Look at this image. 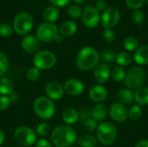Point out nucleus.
Segmentation results:
<instances>
[{
    "label": "nucleus",
    "instance_id": "obj_18",
    "mask_svg": "<svg viewBox=\"0 0 148 147\" xmlns=\"http://www.w3.org/2000/svg\"><path fill=\"white\" fill-rule=\"evenodd\" d=\"M134 60L140 66L148 64V45L140 46L135 50Z\"/></svg>",
    "mask_w": 148,
    "mask_h": 147
},
{
    "label": "nucleus",
    "instance_id": "obj_12",
    "mask_svg": "<svg viewBox=\"0 0 148 147\" xmlns=\"http://www.w3.org/2000/svg\"><path fill=\"white\" fill-rule=\"evenodd\" d=\"M108 113L112 120L116 122H124L128 118V111L127 107L120 102L113 103L108 109Z\"/></svg>",
    "mask_w": 148,
    "mask_h": 147
},
{
    "label": "nucleus",
    "instance_id": "obj_32",
    "mask_svg": "<svg viewBox=\"0 0 148 147\" xmlns=\"http://www.w3.org/2000/svg\"><path fill=\"white\" fill-rule=\"evenodd\" d=\"M9 68V61L4 53L0 51V77L6 74Z\"/></svg>",
    "mask_w": 148,
    "mask_h": 147
},
{
    "label": "nucleus",
    "instance_id": "obj_23",
    "mask_svg": "<svg viewBox=\"0 0 148 147\" xmlns=\"http://www.w3.org/2000/svg\"><path fill=\"white\" fill-rule=\"evenodd\" d=\"M134 101L140 105L147 106L148 105V88L141 87L135 91L134 94Z\"/></svg>",
    "mask_w": 148,
    "mask_h": 147
},
{
    "label": "nucleus",
    "instance_id": "obj_40",
    "mask_svg": "<svg viewBox=\"0 0 148 147\" xmlns=\"http://www.w3.org/2000/svg\"><path fill=\"white\" fill-rule=\"evenodd\" d=\"M102 38L107 42H112L115 38V34L111 29H106L102 33Z\"/></svg>",
    "mask_w": 148,
    "mask_h": 147
},
{
    "label": "nucleus",
    "instance_id": "obj_5",
    "mask_svg": "<svg viewBox=\"0 0 148 147\" xmlns=\"http://www.w3.org/2000/svg\"><path fill=\"white\" fill-rule=\"evenodd\" d=\"M97 139L103 146H111L117 137V129L110 122L103 121L97 128Z\"/></svg>",
    "mask_w": 148,
    "mask_h": 147
},
{
    "label": "nucleus",
    "instance_id": "obj_14",
    "mask_svg": "<svg viewBox=\"0 0 148 147\" xmlns=\"http://www.w3.org/2000/svg\"><path fill=\"white\" fill-rule=\"evenodd\" d=\"M45 93L49 99L51 101H59L64 94L63 87L57 81H51L47 84Z\"/></svg>",
    "mask_w": 148,
    "mask_h": 147
},
{
    "label": "nucleus",
    "instance_id": "obj_46",
    "mask_svg": "<svg viewBox=\"0 0 148 147\" xmlns=\"http://www.w3.org/2000/svg\"><path fill=\"white\" fill-rule=\"evenodd\" d=\"M134 147H148V139H143L139 141Z\"/></svg>",
    "mask_w": 148,
    "mask_h": 147
},
{
    "label": "nucleus",
    "instance_id": "obj_33",
    "mask_svg": "<svg viewBox=\"0 0 148 147\" xmlns=\"http://www.w3.org/2000/svg\"><path fill=\"white\" fill-rule=\"evenodd\" d=\"M40 70L36 68V67H31L28 69L27 73H26V77L28 80H29L30 81H35L36 80L39 79L40 77Z\"/></svg>",
    "mask_w": 148,
    "mask_h": 147
},
{
    "label": "nucleus",
    "instance_id": "obj_28",
    "mask_svg": "<svg viewBox=\"0 0 148 147\" xmlns=\"http://www.w3.org/2000/svg\"><path fill=\"white\" fill-rule=\"evenodd\" d=\"M123 45L127 51H134L139 48V41L135 36H129L125 38Z\"/></svg>",
    "mask_w": 148,
    "mask_h": 147
},
{
    "label": "nucleus",
    "instance_id": "obj_22",
    "mask_svg": "<svg viewBox=\"0 0 148 147\" xmlns=\"http://www.w3.org/2000/svg\"><path fill=\"white\" fill-rule=\"evenodd\" d=\"M14 91V83L7 77H0V95H10Z\"/></svg>",
    "mask_w": 148,
    "mask_h": 147
},
{
    "label": "nucleus",
    "instance_id": "obj_35",
    "mask_svg": "<svg viewBox=\"0 0 148 147\" xmlns=\"http://www.w3.org/2000/svg\"><path fill=\"white\" fill-rule=\"evenodd\" d=\"M36 133L39 136H46L50 133V126H49V125L48 123L42 122L37 126Z\"/></svg>",
    "mask_w": 148,
    "mask_h": 147
},
{
    "label": "nucleus",
    "instance_id": "obj_7",
    "mask_svg": "<svg viewBox=\"0 0 148 147\" xmlns=\"http://www.w3.org/2000/svg\"><path fill=\"white\" fill-rule=\"evenodd\" d=\"M14 137L16 141L22 146H31L36 142V132L32 128L25 126L17 127L14 133Z\"/></svg>",
    "mask_w": 148,
    "mask_h": 147
},
{
    "label": "nucleus",
    "instance_id": "obj_34",
    "mask_svg": "<svg viewBox=\"0 0 148 147\" xmlns=\"http://www.w3.org/2000/svg\"><path fill=\"white\" fill-rule=\"evenodd\" d=\"M68 14L73 18H78L82 16V10L80 6L76 4H72L68 8Z\"/></svg>",
    "mask_w": 148,
    "mask_h": 147
},
{
    "label": "nucleus",
    "instance_id": "obj_21",
    "mask_svg": "<svg viewBox=\"0 0 148 147\" xmlns=\"http://www.w3.org/2000/svg\"><path fill=\"white\" fill-rule=\"evenodd\" d=\"M117 99L120 101V103L123 105L132 104L134 101L133 92L127 88H121L117 93Z\"/></svg>",
    "mask_w": 148,
    "mask_h": 147
},
{
    "label": "nucleus",
    "instance_id": "obj_48",
    "mask_svg": "<svg viewBox=\"0 0 148 147\" xmlns=\"http://www.w3.org/2000/svg\"><path fill=\"white\" fill-rule=\"evenodd\" d=\"M55 41H56L57 43H61V42H62V41H63V37H62V36L61 34H58V35L56 36V38H55Z\"/></svg>",
    "mask_w": 148,
    "mask_h": 147
},
{
    "label": "nucleus",
    "instance_id": "obj_44",
    "mask_svg": "<svg viewBox=\"0 0 148 147\" xmlns=\"http://www.w3.org/2000/svg\"><path fill=\"white\" fill-rule=\"evenodd\" d=\"M49 1L52 4L58 7H64L68 5L70 2V0H49Z\"/></svg>",
    "mask_w": 148,
    "mask_h": 147
},
{
    "label": "nucleus",
    "instance_id": "obj_6",
    "mask_svg": "<svg viewBox=\"0 0 148 147\" xmlns=\"http://www.w3.org/2000/svg\"><path fill=\"white\" fill-rule=\"evenodd\" d=\"M34 67L39 70H46L53 68L56 63V57L54 53L49 50H40L36 53L33 58Z\"/></svg>",
    "mask_w": 148,
    "mask_h": 147
},
{
    "label": "nucleus",
    "instance_id": "obj_41",
    "mask_svg": "<svg viewBox=\"0 0 148 147\" xmlns=\"http://www.w3.org/2000/svg\"><path fill=\"white\" fill-rule=\"evenodd\" d=\"M144 2H145V0H126L127 5L134 10H140L142 7Z\"/></svg>",
    "mask_w": 148,
    "mask_h": 147
},
{
    "label": "nucleus",
    "instance_id": "obj_37",
    "mask_svg": "<svg viewBox=\"0 0 148 147\" xmlns=\"http://www.w3.org/2000/svg\"><path fill=\"white\" fill-rule=\"evenodd\" d=\"M13 32L12 27L8 23H1L0 24V36L8 37Z\"/></svg>",
    "mask_w": 148,
    "mask_h": 147
},
{
    "label": "nucleus",
    "instance_id": "obj_11",
    "mask_svg": "<svg viewBox=\"0 0 148 147\" xmlns=\"http://www.w3.org/2000/svg\"><path fill=\"white\" fill-rule=\"evenodd\" d=\"M82 19L83 24L89 29L95 28L101 21L99 12L95 8L89 6L86 7L82 11Z\"/></svg>",
    "mask_w": 148,
    "mask_h": 147
},
{
    "label": "nucleus",
    "instance_id": "obj_17",
    "mask_svg": "<svg viewBox=\"0 0 148 147\" xmlns=\"http://www.w3.org/2000/svg\"><path fill=\"white\" fill-rule=\"evenodd\" d=\"M108 89L102 85L94 86L93 88H91L88 93L90 100L96 103H101L103 101H105L108 97Z\"/></svg>",
    "mask_w": 148,
    "mask_h": 147
},
{
    "label": "nucleus",
    "instance_id": "obj_43",
    "mask_svg": "<svg viewBox=\"0 0 148 147\" xmlns=\"http://www.w3.org/2000/svg\"><path fill=\"white\" fill-rule=\"evenodd\" d=\"M95 9L98 12H104L107 10V3L104 0H98L95 3Z\"/></svg>",
    "mask_w": 148,
    "mask_h": 147
},
{
    "label": "nucleus",
    "instance_id": "obj_51",
    "mask_svg": "<svg viewBox=\"0 0 148 147\" xmlns=\"http://www.w3.org/2000/svg\"><path fill=\"white\" fill-rule=\"evenodd\" d=\"M2 147H5V146H2Z\"/></svg>",
    "mask_w": 148,
    "mask_h": 147
},
{
    "label": "nucleus",
    "instance_id": "obj_42",
    "mask_svg": "<svg viewBox=\"0 0 148 147\" xmlns=\"http://www.w3.org/2000/svg\"><path fill=\"white\" fill-rule=\"evenodd\" d=\"M11 101L7 95H0V111L7 109L10 104Z\"/></svg>",
    "mask_w": 148,
    "mask_h": 147
},
{
    "label": "nucleus",
    "instance_id": "obj_4",
    "mask_svg": "<svg viewBox=\"0 0 148 147\" xmlns=\"http://www.w3.org/2000/svg\"><path fill=\"white\" fill-rule=\"evenodd\" d=\"M147 74L145 70L140 66H134L131 68L125 77V85L129 90H137L143 87L146 81Z\"/></svg>",
    "mask_w": 148,
    "mask_h": 147
},
{
    "label": "nucleus",
    "instance_id": "obj_24",
    "mask_svg": "<svg viewBox=\"0 0 148 147\" xmlns=\"http://www.w3.org/2000/svg\"><path fill=\"white\" fill-rule=\"evenodd\" d=\"M76 30H77V25L75 22L66 21L61 25L59 29V33L64 36H70L74 35L76 32Z\"/></svg>",
    "mask_w": 148,
    "mask_h": 147
},
{
    "label": "nucleus",
    "instance_id": "obj_50",
    "mask_svg": "<svg viewBox=\"0 0 148 147\" xmlns=\"http://www.w3.org/2000/svg\"><path fill=\"white\" fill-rule=\"evenodd\" d=\"M145 1L147 2V4H148V0H145Z\"/></svg>",
    "mask_w": 148,
    "mask_h": 147
},
{
    "label": "nucleus",
    "instance_id": "obj_26",
    "mask_svg": "<svg viewBox=\"0 0 148 147\" xmlns=\"http://www.w3.org/2000/svg\"><path fill=\"white\" fill-rule=\"evenodd\" d=\"M97 144V139L91 134H84L79 139V145L81 147H95Z\"/></svg>",
    "mask_w": 148,
    "mask_h": 147
},
{
    "label": "nucleus",
    "instance_id": "obj_2",
    "mask_svg": "<svg viewBox=\"0 0 148 147\" xmlns=\"http://www.w3.org/2000/svg\"><path fill=\"white\" fill-rule=\"evenodd\" d=\"M76 140L75 130L69 126H56L51 133V141L56 147L71 146Z\"/></svg>",
    "mask_w": 148,
    "mask_h": 147
},
{
    "label": "nucleus",
    "instance_id": "obj_16",
    "mask_svg": "<svg viewBox=\"0 0 148 147\" xmlns=\"http://www.w3.org/2000/svg\"><path fill=\"white\" fill-rule=\"evenodd\" d=\"M21 45L25 52L29 54H33L35 52H38L41 43L37 37L34 36H27L22 40Z\"/></svg>",
    "mask_w": 148,
    "mask_h": 147
},
{
    "label": "nucleus",
    "instance_id": "obj_36",
    "mask_svg": "<svg viewBox=\"0 0 148 147\" xmlns=\"http://www.w3.org/2000/svg\"><path fill=\"white\" fill-rule=\"evenodd\" d=\"M145 13L140 10H135L132 14L133 21L137 24H141L145 22Z\"/></svg>",
    "mask_w": 148,
    "mask_h": 147
},
{
    "label": "nucleus",
    "instance_id": "obj_45",
    "mask_svg": "<svg viewBox=\"0 0 148 147\" xmlns=\"http://www.w3.org/2000/svg\"><path fill=\"white\" fill-rule=\"evenodd\" d=\"M36 147H52L51 144L45 139H41L36 140Z\"/></svg>",
    "mask_w": 148,
    "mask_h": 147
},
{
    "label": "nucleus",
    "instance_id": "obj_38",
    "mask_svg": "<svg viewBox=\"0 0 148 147\" xmlns=\"http://www.w3.org/2000/svg\"><path fill=\"white\" fill-rule=\"evenodd\" d=\"M92 118V110L87 107H83L79 112V120L82 122H85L87 120Z\"/></svg>",
    "mask_w": 148,
    "mask_h": 147
},
{
    "label": "nucleus",
    "instance_id": "obj_9",
    "mask_svg": "<svg viewBox=\"0 0 148 147\" xmlns=\"http://www.w3.org/2000/svg\"><path fill=\"white\" fill-rule=\"evenodd\" d=\"M59 29L52 23H44L38 26L36 29V37L40 42H51L55 40L56 36L58 35Z\"/></svg>",
    "mask_w": 148,
    "mask_h": 147
},
{
    "label": "nucleus",
    "instance_id": "obj_15",
    "mask_svg": "<svg viewBox=\"0 0 148 147\" xmlns=\"http://www.w3.org/2000/svg\"><path fill=\"white\" fill-rule=\"evenodd\" d=\"M111 76V68L107 63H99L94 71V77L95 80L100 83L103 84L106 83Z\"/></svg>",
    "mask_w": 148,
    "mask_h": 147
},
{
    "label": "nucleus",
    "instance_id": "obj_10",
    "mask_svg": "<svg viewBox=\"0 0 148 147\" xmlns=\"http://www.w3.org/2000/svg\"><path fill=\"white\" fill-rule=\"evenodd\" d=\"M121 13L118 8L109 7L102 13L101 17V25L105 29H112L120 21Z\"/></svg>",
    "mask_w": 148,
    "mask_h": 147
},
{
    "label": "nucleus",
    "instance_id": "obj_8",
    "mask_svg": "<svg viewBox=\"0 0 148 147\" xmlns=\"http://www.w3.org/2000/svg\"><path fill=\"white\" fill-rule=\"evenodd\" d=\"M33 17L27 12H21L16 15L14 19L13 27L16 34L24 36L28 34L33 27Z\"/></svg>",
    "mask_w": 148,
    "mask_h": 147
},
{
    "label": "nucleus",
    "instance_id": "obj_47",
    "mask_svg": "<svg viewBox=\"0 0 148 147\" xmlns=\"http://www.w3.org/2000/svg\"><path fill=\"white\" fill-rule=\"evenodd\" d=\"M4 139H5V134L3 131L0 128V146L4 142Z\"/></svg>",
    "mask_w": 148,
    "mask_h": 147
},
{
    "label": "nucleus",
    "instance_id": "obj_30",
    "mask_svg": "<svg viewBox=\"0 0 148 147\" xmlns=\"http://www.w3.org/2000/svg\"><path fill=\"white\" fill-rule=\"evenodd\" d=\"M116 53L115 51L112 50V49H105L103 50L101 55L100 57L101 58V60L105 62V63H112L115 61L116 59Z\"/></svg>",
    "mask_w": 148,
    "mask_h": 147
},
{
    "label": "nucleus",
    "instance_id": "obj_39",
    "mask_svg": "<svg viewBox=\"0 0 148 147\" xmlns=\"http://www.w3.org/2000/svg\"><path fill=\"white\" fill-rule=\"evenodd\" d=\"M98 126L99 125H98L97 121L95 120L93 118H90L84 122V127L88 132H94V131L97 130Z\"/></svg>",
    "mask_w": 148,
    "mask_h": 147
},
{
    "label": "nucleus",
    "instance_id": "obj_3",
    "mask_svg": "<svg viewBox=\"0 0 148 147\" xmlns=\"http://www.w3.org/2000/svg\"><path fill=\"white\" fill-rule=\"evenodd\" d=\"M33 109L35 113L42 120H49L52 118L56 112L54 102L45 96L36 98L33 103Z\"/></svg>",
    "mask_w": 148,
    "mask_h": 147
},
{
    "label": "nucleus",
    "instance_id": "obj_1",
    "mask_svg": "<svg viewBox=\"0 0 148 147\" xmlns=\"http://www.w3.org/2000/svg\"><path fill=\"white\" fill-rule=\"evenodd\" d=\"M100 54L93 47L82 48L76 55L75 63L81 71H88L95 68L100 62Z\"/></svg>",
    "mask_w": 148,
    "mask_h": 147
},
{
    "label": "nucleus",
    "instance_id": "obj_25",
    "mask_svg": "<svg viewBox=\"0 0 148 147\" xmlns=\"http://www.w3.org/2000/svg\"><path fill=\"white\" fill-rule=\"evenodd\" d=\"M59 10L54 6H49L46 8L43 12V17L47 21V23H52L56 21L59 17Z\"/></svg>",
    "mask_w": 148,
    "mask_h": 147
},
{
    "label": "nucleus",
    "instance_id": "obj_13",
    "mask_svg": "<svg viewBox=\"0 0 148 147\" xmlns=\"http://www.w3.org/2000/svg\"><path fill=\"white\" fill-rule=\"evenodd\" d=\"M64 92L71 96H79L84 92L83 83L77 79H69L63 85Z\"/></svg>",
    "mask_w": 148,
    "mask_h": 147
},
{
    "label": "nucleus",
    "instance_id": "obj_19",
    "mask_svg": "<svg viewBox=\"0 0 148 147\" xmlns=\"http://www.w3.org/2000/svg\"><path fill=\"white\" fill-rule=\"evenodd\" d=\"M108 115V108L104 104L97 103L92 109V118L97 122H103Z\"/></svg>",
    "mask_w": 148,
    "mask_h": 147
},
{
    "label": "nucleus",
    "instance_id": "obj_31",
    "mask_svg": "<svg viewBox=\"0 0 148 147\" xmlns=\"http://www.w3.org/2000/svg\"><path fill=\"white\" fill-rule=\"evenodd\" d=\"M128 117L131 120L134 121H137L140 120V118L142 117V109L140 106L139 105L133 106L128 111Z\"/></svg>",
    "mask_w": 148,
    "mask_h": 147
},
{
    "label": "nucleus",
    "instance_id": "obj_29",
    "mask_svg": "<svg viewBox=\"0 0 148 147\" xmlns=\"http://www.w3.org/2000/svg\"><path fill=\"white\" fill-rule=\"evenodd\" d=\"M126 72L125 69L121 67V66H116L111 69V77L115 81H122L125 80L126 77Z\"/></svg>",
    "mask_w": 148,
    "mask_h": 147
},
{
    "label": "nucleus",
    "instance_id": "obj_49",
    "mask_svg": "<svg viewBox=\"0 0 148 147\" xmlns=\"http://www.w3.org/2000/svg\"><path fill=\"white\" fill-rule=\"evenodd\" d=\"M76 3H82V2H84L85 0H75Z\"/></svg>",
    "mask_w": 148,
    "mask_h": 147
},
{
    "label": "nucleus",
    "instance_id": "obj_20",
    "mask_svg": "<svg viewBox=\"0 0 148 147\" xmlns=\"http://www.w3.org/2000/svg\"><path fill=\"white\" fill-rule=\"evenodd\" d=\"M62 118L65 123L69 125L74 124L79 120V112L73 107H68L62 112Z\"/></svg>",
    "mask_w": 148,
    "mask_h": 147
},
{
    "label": "nucleus",
    "instance_id": "obj_27",
    "mask_svg": "<svg viewBox=\"0 0 148 147\" xmlns=\"http://www.w3.org/2000/svg\"><path fill=\"white\" fill-rule=\"evenodd\" d=\"M133 61L132 55L127 53V52H121L116 55V59L115 62H117L118 66L121 67H125L129 65Z\"/></svg>",
    "mask_w": 148,
    "mask_h": 147
}]
</instances>
